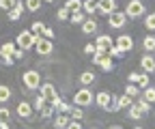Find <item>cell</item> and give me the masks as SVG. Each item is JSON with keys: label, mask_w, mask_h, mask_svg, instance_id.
Masks as SVG:
<instances>
[{"label": "cell", "mask_w": 155, "mask_h": 129, "mask_svg": "<svg viewBox=\"0 0 155 129\" xmlns=\"http://www.w3.org/2000/svg\"><path fill=\"white\" fill-rule=\"evenodd\" d=\"M22 84L26 90H39V86H41V73H39L37 69H28L22 73Z\"/></svg>", "instance_id": "6da1fadb"}, {"label": "cell", "mask_w": 155, "mask_h": 129, "mask_svg": "<svg viewBox=\"0 0 155 129\" xmlns=\"http://www.w3.org/2000/svg\"><path fill=\"white\" fill-rule=\"evenodd\" d=\"M95 101V93L88 86H82L78 93H73V105H80V108H88Z\"/></svg>", "instance_id": "7a4b0ae2"}, {"label": "cell", "mask_w": 155, "mask_h": 129, "mask_svg": "<svg viewBox=\"0 0 155 129\" xmlns=\"http://www.w3.org/2000/svg\"><path fill=\"white\" fill-rule=\"evenodd\" d=\"M147 13V7L142 0H129L127 7H125V15H127V20H138V17H142Z\"/></svg>", "instance_id": "3957f363"}, {"label": "cell", "mask_w": 155, "mask_h": 129, "mask_svg": "<svg viewBox=\"0 0 155 129\" xmlns=\"http://www.w3.org/2000/svg\"><path fill=\"white\" fill-rule=\"evenodd\" d=\"M35 43H37V34H32L30 30H22V32L15 37V45H17V47H22L24 52L32 50Z\"/></svg>", "instance_id": "277c9868"}, {"label": "cell", "mask_w": 155, "mask_h": 129, "mask_svg": "<svg viewBox=\"0 0 155 129\" xmlns=\"http://www.w3.org/2000/svg\"><path fill=\"white\" fill-rule=\"evenodd\" d=\"M15 41H5L0 45V63L7 65V67H13L15 60H13V52H15Z\"/></svg>", "instance_id": "5b68a950"}, {"label": "cell", "mask_w": 155, "mask_h": 129, "mask_svg": "<svg viewBox=\"0 0 155 129\" xmlns=\"http://www.w3.org/2000/svg\"><path fill=\"white\" fill-rule=\"evenodd\" d=\"M39 56H50V54L54 52V43H52V39H45V37L41 34V37H37V43H35V47H32Z\"/></svg>", "instance_id": "8992f818"}, {"label": "cell", "mask_w": 155, "mask_h": 129, "mask_svg": "<svg viewBox=\"0 0 155 129\" xmlns=\"http://www.w3.org/2000/svg\"><path fill=\"white\" fill-rule=\"evenodd\" d=\"M93 65H97V67H101V71H106V73H110L112 69H114V60L108 56V54H104V56H101V54H93Z\"/></svg>", "instance_id": "52a82bcc"}, {"label": "cell", "mask_w": 155, "mask_h": 129, "mask_svg": "<svg viewBox=\"0 0 155 129\" xmlns=\"http://www.w3.org/2000/svg\"><path fill=\"white\" fill-rule=\"evenodd\" d=\"M125 24H127V15H125V11H114V13L108 15V26H110V28L121 30Z\"/></svg>", "instance_id": "ba28073f"}, {"label": "cell", "mask_w": 155, "mask_h": 129, "mask_svg": "<svg viewBox=\"0 0 155 129\" xmlns=\"http://www.w3.org/2000/svg\"><path fill=\"white\" fill-rule=\"evenodd\" d=\"M114 99H116V95L108 93V90H101V93L95 95V105L99 108V110H110V105H112Z\"/></svg>", "instance_id": "9c48e42d"}, {"label": "cell", "mask_w": 155, "mask_h": 129, "mask_svg": "<svg viewBox=\"0 0 155 129\" xmlns=\"http://www.w3.org/2000/svg\"><path fill=\"white\" fill-rule=\"evenodd\" d=\"M134 103V97H129V95H121V97H116L114 101H112V105H110V112H121V110H127L129 105Z\"/></svg>", "instance_id": "30bf717a"}, {"label": "cell", "mask_w": 155, "mask_h": 129, "mask_svg": "<svg viewBox=\"0 0 155 129\" xmlns=\"http://www.w3.org/2000/svg\"><path fill=\"white\" fill-rule=\"evenodd\" d=\"M114 45L119 47L123 54H125V52H131V50H134V39H131V34H125V32L119 34V37L114 39Z\"/></svg>", "instance_id": "8fae6325"}, {"label": "cell", "mask_w": 155, "mask_h": 129, "mask_svg": "<svg viewBox=\"0 0 155 129\" xmlns=\"http://www.w3.org/2000/svg\"><path fill=\"white\" fill-rule=\"evenodd\" d=\"M97 13L99 15H110V13H114L116 11V0H97Z\"/></svg>", "instance_id": "7c38bea8"}, {"label": "cell", "mask_w": 155, "mask_h": 129, "mask_svg": "<svg viewBox=\"0 0 155 129\" xmlns=\"http://www.w3.org/2000/svg\"><path fill=\"white\" fill-rule=\"evenodd\" d=\"M15 114L19 116V118H32V114H35V110H32V103H28V101H19L17 103V108H15Z\"/></svg>", "instance_id": "4fadbf2b"}, {"label": "cell", "mask_w": 155, "mask_h": 129, "mask_svg": "<svg viewBox=\"0 0 155 129\" xmlns=\"http://www.w3.org/2000/svg\"><path fill=\"white\" fill-rule=\"evenodd\" d=\"M26 11V5L22 2V0H15V5H13V9H9L7 11V15H9V20L11 22H17L19 17H22V13Z\"/></svg>", "instance_id": "5bb4252c"}, {"label": "cell", "mask_w": 155, "mask_h": 129, "mask_svg": "<svg viewBox=\"0 0 155 129\" xmlns=\"http://www.w3.org/2000/svg\"><path fill=\"white\" fill-rule=\"evenodd\" d=\"M80 28H82L84 34H97V28H99V24H97V20H95L93 15H88L86 20L80 24Z\"/></svg>", "instance_id": "9a60e30c"}, {"label": "cell", "mask_w": 155, "mask_h": 129, "mask_svg": "<svg viewBox=\"0 0 155 129\" xmlns=\"http://www.w3.org/2000/svg\"><path fill=\"white\" fill-rule=\"evenodd\" d=\"M140 67H142L144 73H155V56L151 52H147L144 56L140 58Z\"/></svg>", "instance_id": "2e32d148"}, {"label": "cell", "mask_w": 155, "mask_h": 129, "mask_svg": "<svg viewBox=\"0 0 155 129\" xmlns=\"http://www.w3.org/2000/svg\"><path fill=\"white\" fill-rule=\"evenodd\" d=\"M39 95H43L48 101L54 97V95H58L56 93V86L52 84V82H41V86H39Z\"/></svg>", "instance_id": "e0dca14e"}, {"label": "cell", "mask_w": 155, "mask_h": 129, "mask_svg": "<svg viewBox=\"0 0 155 129\" xmlns=\"http://www.w3.org/2000/svg\"><path fill=\"white\" fill-rule=\"evenodd\" d=\"M69 121H71L69 114H63V112H56V114H54V127H56V129H65V127L69 125Z\"/></svg>", "instance_id": "ac0fdd59"}, {"label": "cell", "mask_w": 155, "mask_h": 129, "mask_svg": "<svg viewBox=\"0 0 155 129\" xmlns=\"http://www.w3.org/2000/svg\"><path fill=\"white\" fill-rule=\"evenodd\" d=\"M95 80H97V76L93 71H82L80 76H78V82H80L82 86H91V84H95Z\"/></svg>", "instance_id": "d6986e66"}, {"label": "cell", "mask_w": 155, "mask_h": 129, "mask_svg": "<svg viewBox=\"0 0 155 129\" xmlns=\"http://www.w3.org/2000/svg\"><path fill=\"white\" fill-rule=\"evenodd\" d=\"M127 116H129L131 121H140V118H142L144 114H142V110H140L138 105H136V101H134V103H131V105L127 108Z\"/></svg>", "instance_id": "ffe728a7"}, {"label": "cell", "mask_w": 155, "mask_h": 129, "mask_svg": "<svg viewBox=\"0 0 155 129\" xmlns=\"http://www.w3.org/2000/svg\"><path fill=\"white\" fill-rule=\"evenodd\" d=\"M84 20H86V13H84L82 9H80V11H71V15H69V22H71V24H78V26H80Z\"/></svg>", "instance_id": "44dd1931"}, {"label": "cell", "mask_w": 155, "mask_h": 129, "mask_svg": "<svg viewBox=\"0 0 155 129\" xmlns=\"http://www.w3.org/2000/svg\"><path fill=\"white\" fill-rule=\"evenodd\" d=\"M82 11H84L86 15H95V13H97L95 0H82Z\"/></svg>", "instance_id": "7402d4cb"}, {"label": "cell", "mask_w": 155, "mask_h": 129, "mask_svg": "<svg viewBox=\"0 0 155 129\" xmlns=\"http://www.w3.org/2000/svg\"><path fill=\"white\" fill-rule=\"evenodd\" d=\"M140 97H144V99L153 105V103H155V86H151V84H149V86L142 90V93H140Z\"/></svg>", "instance_id": "603a6c76"}, {"label": "cell", "mask_w": 155, "mask_h": 129, "mask_svg": "<svg viewBox=\"0 0 155 129\" xmlns=\"http://www.w3.org/2000/svg\"><path fill=\"white\" fill-rule=\"evenodd\" d=\"M142 47H144V52H155V37L153 34H147L144 39H142Z\"/></svg>", "instance_id": "cb8c5ba5"}, {"label": "cell", "mask_w": 155, "mask_h": 129, "mask_svg": "<svg viewBox=\"0 0 155 129\" xmlns=\"http://www.w3.org/2000/svg\"><path fill=\"white\" fill-rule=\"evenodd\" d=\"M13 95V90L7 86V84H0V103H7Z\"/></svg>", "instance_id": "d4e9b609"}, {"label": "cell", "mask_w": 155, "mask_h": 129, "mask_svg": "<svg viewBox=\"0 0 155 129\" xmlns=\"http://www.w3.org/2000/svg\"><path fill=\"white\" fill-rule=\"evenodd\" d=\"M112 43H114V39H112L110 34H97L95 37V45H108L110 47Z\"/></svg>", "instance_id": "484cf974"}, {"label": "cell", "mask_w": 155, "mask_h": 129, "mask_svg": "<svg viewBox=\"0 0 155 129\" xmlns=\"http://www.w3.org/2000/svg\"><path fill=\"white\" fill-rule=\"evenodd\" d=\"M26 11H30V13H37L39 9L43 7V0H26Z\"/></svg>", "instance_id": "4316f807"}, {"label": "cell", "mask_w": 155, "mask_h": 129, "mask_svg": "<svg viewBox=\"0 0 155 129\" xmlns=\"http://www.w3.org/2000/svg\"><path fill=\"white\" fill-rule=\"evenodd\" d=\"M45 103H48V99L43 95H37L35 101H32V110H35V112H41V110L45 108Z\"/></svg>", "instance_id": "83f0119b"}, {"label": "cell", "mask_w": 155, "mask_h": 129, "mask_svg": "<svg viewBox=\"0 0 155 129\" xmlns=\"http://www.w3.org/2000/svg\"><path fill=\"white\" fill-rule=\"evenodd\" d=\"M140 93H142V90L138 88V84H129L127 82V86H125V95H129V97H140Z\"/></svg>", "instance_id": "f1b7e54d"}, {"label": "cell", "mask_w": 155, "mask_h": 129, "mask_svg": "<svg viewBox=\"0 0 155 129\" xmlns=\"http://www.w3.org/2000/svg\"><path fill=\"white\" fill-rule=\"evenodd\" d=\"M69 116H71V121H82L84 118V110H80V105H71Z\"/></svg>", "instance_id": "f546056e"}, {"label": "cell", "mask_w": 155, "mask_h": 129, "mask_svg": "<svg viewBox=\"0 0 155 129\" xmlns=\"http://www.w3.org/2000/svg\"><path fill=\"white\" fill-rule=\"evenodd\" d=\"M43 30H45V24H43V22H32V24H30V32L37 34V37H41Z\"/></svg>", "instance_id": "4dcf8cb0"}, {"label": "cell", "mask_w": 155, "mask_h": 129, "mask_svg": "<svg viewBox=\"0 0 155 129\" xmlns=\"http://www.w3.org/2000/svg\"><path fill=\"white\" fill-rule=\"evenodd\" d=\"M54 110H56V112H63V114H69V110H71V103H67L65 99H61V101L56 103V108H54Z\"/></svg>", "instance_id": "1f68e13d"}, {"label": "cell", "mask_w": 155, "mask_h": 129, "mask_svg": "<svg viewBox=\"0 0 155 129\" xmlns=\"http://www.w3.org/2000/svg\"><path fill=\"white\" fill-rule=\"evenodd\" d=\"M136 105H138V108L142 110V114H149V112H151V103H149L144 97H140L138 101H136Z\"/></svg>", "instance_id": "d6a6232c"}, {"label": "cell", "mask_w": 155, "mask_h": 129, "mask_svg": "<svg viewBox=\"0 0 155 129\" xmlns=\"http://www.w3.org/2000/svg\"><path fill=\"white\" fill-rule=\"evenodd\" d=\"M69 15H71V11H69L67 7H61V9H58V13H56V17H58L61 22H69Z\"/></svg>", "instance_id": "836d02e7"}, {"label": "cell", "mask_w": 155, "mask_h": 129, "mask_svg": "<svg viewBox=\"0 0 155 129\" xmlns=\"http://www.w3.org/2000/svg\"><path fill=\"white\" fill-rule=\"evenodd\" d=\"M39 114H41V118H54L56 110H54L52 105H48V103H45V108H43V110H41V112H39Z\"/></svg>", "instance_id": "e575fe53"}, {"label": "cell", "mask_w": 155, "mask_h": 129, "mask_svg": "<svg viewBox=\"0 0 155 129\" xmlns=\"http://www.w3.org/2000/svg\"><path fill=\"white\" fill-rule=\"evenodd\" d=\"M65 7H67L69 11H80V9H82V0H67Z\"/></svg>", "instance_id": "d590c367"}, {"label": "cell", "mask_w": 155, "mask_h": 129, "mask_svg": "<svg viewBox=\"0 0 155 129\" xmlns=\"http://www.w3.org/2000/svg\"><path fill=\"white\" fill-rule=\"evenodd\" d=\"M144 26H147V30H155V13H147Z\"/></svg>", "instance_id": "8d00e7d4"}, {"label": "cell", "mask_w": 155, "mask_h": 129, "mask_svg": "<svg viewBox=\"0 0 155 129\" xmlns=\"http://www.w3.org/2000/svg\"><path fill=\"white\" fill-rule=\"evenodd\" d=\"M0 121H11V110L5 103H0Z\"/></svg>", "instance_id": "74e56055"}, {"label": "cell", "mask_w": 155, "mask_h": 129, "mask_svg": "<svg viewBox=\"0 0 155 129\" xmlns=\"http://www.w3.org/2000/svg\"><path fill=\"white\" fill-rule=\"evenodd\" d=\"M108 56H110V58H121V56H123V52H121L119 47H116V45L112 43V45L108 47Z\"/></svg>", "instance_id": "f35d334b"}, {"label": "cell", "mask_w": 155, "mask_h": 129, "mask_svg": "<svg viewBox=\"0 0 155 129\" xmlns=\"http://www.w3.org/2000/svg\"><path fill=\"white\" fill-rule=\"evenodd\" d=\"M151 84V80H149V73H140V80H138V88L140 90H144L147 86Z\"/></svg>", "instance_id": "ab89813d"}, {"label": "cell", "mask_w": 155, "mask_h": 129, "mask_svg": "<svg viewBox=\"0 0 155 129\" xmlns=\"http://www.w3.org/2000/svg\"><path fill=\"white\" fill-rule=\"evenodd\" d=\"M138 80H140V73L138 71H131L129 76H127V82L129 84H138Z\"/></svg>", "instance_id": "60d3db41"}, {"label": "cell", "mask_w": 155, "mask_h": 129, "mask_svg": "<svg viewBox=\"0 0 155 129\" xmlns=\"http://www.w3.org/2000/svg\"><path fill=\"white\" fill-rule=\"evenodd\" d=\"M13 5H15V0H0V9H2V11L13 9Z\"/></svg>", "instance_id": "b9f144b4"}, {"label": "cell", "mask_w": 155, "mask_h": 129, "mask_svg": "<svg viewBox=\"0 0 155 129\" xmlns=\"http://www.w3.org/2000/svg\"><path fill=\"white\" fill-rule=\"evenodd\" d=\"M24 54H26V52H24L22 47H15V52H13V60H22Z\"/></svg>", "instance_id": "7bdbcfd3"}, {"label": "cell", "mask_w": 155, "mask_h": 129, "mask_svg": "<svg viewBox=\"0 0 155 129\" xmlns=\"http://www.w3.org/2000/svg\"><path fill=\"white\" fill-rule=\"evenodd\" d=\"M65 129H82V121H69V125Z\"/></svg>", "instance_id": "ee69618b"}, {"label": "cell", "mask_w": 155, "mask_h": 129, "mask_svg": "<svg viewBox=\"0 0 155 129\" xmlns=\"http://www.w3.org/2000/svg\"><path fill=\"white\" fill-rule=\"evenodd\" d=\"M43 37H45V39H52V41H54V37H56V32H54L52 28H48V26H45V30H43Z\"/></svg>", "instance_id": "f6af8a7d"}, {"label": "cell", "mask_w": 155, "mask_h": 129, "mask_svg": "<svg viewBox=\"0 0 155 129\" xmlns=\"http://www.w3.org/2000/svg\"><path fill=\"white\" fill-rule=\"evenodd\" d=\"M84 54L93 56V54H95V43H86V45H84Z\"/></svg>", "instance_id": "bcb514c9"}, {"label": "cell", "mask_w": 155, "mask_h": 129, "mask_svg": "<svg viewBox=\"0 0 155 129\" xmlns=\"http://www.w3.org/2000/svg\"><path fill=\"white\" fill-rule=\"evenodd\" d=\"M0 129H11L9 127V121H0Z\"/></svg>", "instance_id": "7dc6e473"}, {"label": "cell", "mask_w": 155, "mask_h": 129, "mask_svg": "<svg viewBox=\"0 0 155 129\" xmlns=\"http://www.w3.org/2000/svg\"><path fill=\"white\" fill-rule=\"evenodd\" d=\"M106 129H123L121 125H112V127H106Z\"/></svg>", "instance_id": "c3c4849f"}, {"label": "cell", "mask_w": 155, "mask_h": 129, "mask_svg": "<svg viewBox=\"0 0 155 129\" xmlns=\"http://www.w3.org/2000/svg\"><path fill=\"white\" fill-rule=\"evenodd\" d=\"M43 2H54V0H43Z\"/></svg>", "instance_id": "681fc988"}, {"label": "cell", "mask_w": 155, "mask_h": 129, "mask_svg": "<svg viewBox=\"0 0 155 129\" xmlns=\"http://www.w3.org/2000/svg\"><path fill=\"white\" fill-rule=\"evenodd\" d=\"M134 129H142V127H134Z\"/></svg>", "instance_id": "f907efd6"}]
</instances>
